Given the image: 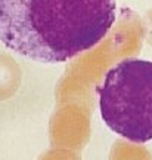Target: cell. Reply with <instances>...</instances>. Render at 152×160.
<instances>
[{"label":"cell","mask_w":152,"mask_h":160,"mask_svg":"<svg viewBox=\"0 0 152 160\" xmlns=\"http://www.w3.org/2000/svg\"><path fill=\"white\" fill-rule=\"evenodd\" d=\"M105 125L131 142L152 139V61L130 58L115 64L99 88Z\"/></svg>","instance_id":"7a4b0ae2"},{"label":"cell","mask_w":152,"mask_h":160,"mask_svg":"<svg viewBox=\"0 0 152 160\" xmlns=\"http://www.w3.org/2000/svg\"><path fill=\"white\" fill-rule=\"evenodd\" d=\"M117 18V0H0V42L37 62H67L95 48Z\"/></svg>","instance_id":"6da1fadb"}]
</instances>
